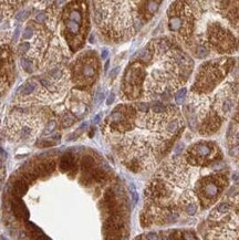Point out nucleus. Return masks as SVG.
Listing matches in <instances>:
<instances>
[{"label":"nucleus","mask_w":239,"mask_h":240,"mask_svg":"<svg viewBox=\"0 0 239 240\" xmlns=\"http://www.w3.org/2000/svg\"><path fill=\"white\" fill-rule=\"evenodd\" d=\"M93 164H94V159H93V157L89 156V155H86V156H84V157L82 158L81 165H82L83 169H86V170L90 169Z\"/></svg>","instance_id":"4468645a"},{"label":"nucleus","mask_w":239,"mask_h":240,"mask_svg":"<svg viewBox=\"0 0 239 240\" xmlns=\"http://www.w3.org/2000/svg\"><path fill=\"white\" fill-rule=\"evenodd\" d=\"M37 88H38L37 80H30L19 89V94H21L22 96H28V95L32 94L33 92L37 90Z\"/></svg>","instance_id":"f03ea898"},{"label":"nucleus","mask_w":239,"mask_h":240,"mask_svg":"<svg viewBox=\"0 0 239 240\" xmlns=\"http://www.w3.org/2000/svg\"><path fill=\"white\" fill-rule=\"evenodd\" d=\"M27 12L25 11H20L18 15H16V19H18V20H20V21H22L23 19H25V17H27V15H25Z\"/></svg>","instance_id":"b1692460"},{"label":"nucleus","mask_w":239,"mask_h":240,"mask_svg":"<svg viewBox=\"0 0 239 240\" xmlns=\"http://www.w3.org/2000/svg\"><path fill=\"white\" fill-rule=\"evenodd\" d=\"M235 138H236V141H237V143H239V132L237 133V134H236V137H235Z\"/></svg>","instance_id":"c756f323"},{"label":"nucleus","mask_w":239,"mask_h":240,"mask_svg":"<svg viewBox=\"0 0 239 240\" xmlns=\"http://www.w3.org/2000/svg\"><path fill=\"white\" fill-rule=\"evenodd\" d=\"M178 127H179V121L178 120H172L166 125V131L169 134H173L178 130Z\"/></svg>","instance_id":"9b49d317"},{"label":"nucleus","mask_w":239,"mask_h":240,"mask_svg":"<svg viewBox=\"0 0 239 240\" xmlns=\"http://www.w3.org/2000/svg\"><path fill=\"white\" fill-rule=\"evenodd\" d=\"M194 154L198 157H207L212 154V148L207 144H198L194 148Z\"/></svg>","instance_id":"423d86ee"},{"label":"nucleus","mask_w":239,"mask_h":240,"mask_svg":"<svg viewBox=\"0 0 239 240\" xmlns=\"http://www.w3.org/2000/svg\"><path fill=\"white\" fill-rule=\"evenodd\" d=\"M146 239L147 240H158V236L155 232H149L146 235Z\"/></svg>","instance_id":"412c9836"},{"label":"nucleus","mask_w":239,"mask_h":240,"mask_svg":"<svg viewBox=\"0 0 239 240\" xmlns=\"http://www.w3.org/2000/svg\"><path fill=\"white\" fill-rule=\"evenodd\" d=\"M184 21H183V18L178 16H171L169 20H168V28L171 31L173 32H176V31H179L181 30V28L184 27Z\"/></svg>","instance_id":"7ed1b4c3"},{"label":"nucleus","mask_w":239,"mask_h":240,"mask_svg":"<svg viewBox=\"0 0 239 240\" xmlns=\"http://www.w3.org/2000/svg\"><path fill=\"white\" fill-rule=\"evenodd\" d=\"M18 35H19V28H17V30L15 31V37H13V40L15 41L18 40Z\"/></svg>","instance_id":"bb28decb"},{"label":"nucleus","mask_w":239,"mask_h":240,"mask_svg":"<svg viewBox=\"0 0 239 240\" xmlns=\"http://www.w3.org/2000/svg\"><path fill=\"white\" fill-rule=\"evenodd\" d=\"M186 94H187V89H185V88H183V89H181V90H178V91L176 92V94H175V101H176V103L177 104H181L184 102L185 98H186Z\"/></svg>","instance_id":"ddd939ff"},{"label":"nucleus","mask_w":239,"mask_h":240,"mask_svg":"<svg viewBox=\"0 0 239 240\" xmlns=\"http://www.w3.org/2000/svg\"><path fill=\"white\" fill-rule=\"evenodd\" d=\"M12 209H13V213L15 215L18 217V218H23V219H27L28 218V211L25 209V205L21 203V201H13L12 203Z\"/></svg>","instance_id":"39448f33"},{"label":"nucleus","mask_w":239,"mask_h":240,"mask_svg":"<svg viewBox=\"0 0 239 240\" xmlns=\"http://www.w3.org/2000/svg\"><path fill=\"white\" fill-rule=\"evenodd\" d=\"M118 71H120V68H118V66L114 68V69H113V70L110 72V76H111V78H115L116 74L118 73Z\"/></svg>","instance_id":"393cba45"},{"label":"nucleus","mask_w":239,"mask_h":240,"mask_svg":"<svg viewBox=\"0 0 239 240\" xmlns=\"http://www.w3.org/2000/svg\"><path fill=\"white\" fill-rule=\"evenodd\" d=\"M114 100H115V95H114V93H111V94L108 95V98L106 99V104L107 105H111V104L114 102Z\"/></svg>","instance_id":"5701e85b"},{"label":"nucleus","mask_w":239,"mask_h":240,"mask_svg":"<svg viewBox=\"0 0 239 240\" xmlns=\"http://www.w3.org/2000/svg\"><path fill=\"white\" fill-rule=\"evenodd\" d=\"M157 5H159V2H149V6L147 7H149V11L151 13H154L157 9H158Z\"/></svg>","instance_id":"6ab92c4d"},{"label":"nucleus","mask_w":239,"mask_h":240,"mask_svg":"<svg viewBox=\"0 0 239 240\" xmlns=\"http://www.w3.org/2000/svg\"><path fill=\"white\" fill-rule=\"evenodd\" d=\"M100 117H101L100 115H96V116H95V118H94V123H98V122H99V121H100Z\"/></svg>","instance_id":"c85d7f7f"},{"label":"nucleus","mask_w":239,"mask_h":240,"mask_svg":"<svg viewBox=\"0 0 239 240\" xmlns=\"http://www.w3.org/2000/svg\"><path fill=\"white\" fill-rule=\"evenodd\" d=\"M81 74H82L84 79H88V80L93 79L95 76V68H94V66H92L91 63L84 64L82 68V71H81Z\"/></svg>","instance_id":"0eeeda50"},{"label":"nucleus","mask_w":239,"mask_h":240,"mask_svg":"<svg viewBox=\"0 0 239 240\" xmlns=\"http://www.w3.org/2000/svg\"><path fill=\"white\" fill-rule=\"evenodd\" d=\"M213 240H218V239H213Z\"/></svg>","instance_id":"2f4dec72"},{"label":"nucleus","mask_w":239,"mask_h":240,"mask_svg":"<svg viewBox=\"0 0 239 240\" xmlns=\"http://www.w3.org/2000/svg\"><path fill=\"white\" fill-rule=\"evenodd\" d=\"M74 167V157L71 154H66L60 160V168L62 172H68Z\"/></svg>","instance_id":"20e7f679"},{"label":"nucleus","mask_w":239,"mask_h":240,"mask_svg":"<svg viewBox=\"0 0 239 240\" xmlns=\"http://www.w3.org/2000/svg\"><path fill=\"white\" fill-rule=\"evenodd\" d=\"M35 20H37L39 23H43V22L47 20V15H46V13H42V12H40L39 15H37V17H35Z\"/></svg>","instance_id":"aec40b11"},{"label":"nucleus","mask_w":239,"mask_h":240,"mask_svg":"<svg viewBox=\"0 0 239 240\" xmlns=\"http://www.w3.org/2000/svg\"><path fill=\"white\" fill-rule=\"evenodd\" d=\"M107 68H108V61H107L106 63H105V68H104V70H105V71L107 70Z\"/></svg>","instance_id":"7c9ffc66"},{"label":"nucleus","mask_w":239,"mask_h":240,"mask_svg":"<svg viewBox=\"0 0 239 240\" xmlns=\"http://www.w3.org/2000/svg\"><path fill=\"white\" fill-rule=\"evenodd\" d=\"M230 209H231L230 204H228V203H222L218 207L216 208L215 211H216L217 214H226V213H228Z\"/></svg>","instance_id":"2eb2a0df"},{"label":"nucleus","mask_w":239,"mask_h":240,"mask_svg":"<svg viewBox=\"0 0 239 240\" xmlns=\"http://www.w3.org/2000/svg\"><path fill=\"white\" fill-rule=\"evenodd\" d=\"M184 239L185 240H197L196 239V237H195L191 232H188V231L184 233Z\"/></svg>","instance_id":"4be33fe9"},{"label":"nucleus","mask_w":239,"mask_h":240,"mask_svg":"<svg viewBox=\"0 0 239 240\" xmlns=\"http://www.w3.org/2000/svg\"><path fill=\"white\" fill-rule=\"evenodd\" d=\"M231 108H232V101L231 100H225L223 105H222V111L225 114H227V113L230 112Z\"/></svg>","instance_id":"f3484780"},{"label":"nucleus","mask_w":239,"mask_h":240,"mask_svg":"<svg viewBox=\"0 0 239 240\" xmlns=\"http://www.w3.org/2000/svg\"><path fill=\"white\" fill-rule=\"evenodd\" d=\"M27 189H28V186L25 182H17L13 186V191H15V195H17V196L25 195Z\"/></svg>","instance_id":"1a4fd4ad"},{"label":"nucleus","mask_w":239,"mask_h":240,"mask_svg":"<svg viewBox=\"0 0 239 240\" xmlns=\"http://www.w3.org/2000/svg\"><path fill=\"white\" fill-rule=\"evenodd\" d=\"M152 111H153L155 114H158V113H163V112H166V108H165L163 104H159V103H157V104H154V105L152 106Z\"/></svg>","instance_id":"a211bd4d"},{"label":"nucleus","mask_w":239,"mask_h":240,"mask_svg":"<svg viewBox=\"0 0 239 240\" xmlns=\"http://www.w3.org/2000/svg\"><path fill=\"white\" fill-rule=\"evenodd\" d=\"M107 55H108V51H107V50H103V51H102V53H101V57H102V59H106Z\"/></svg>","instance_id":"a878e982"},{"label":"nucleus","mask_w":239,"mask_h":240,"mask_svg":"<svg viewBox=\"0 0 239 240\" xmlns=\"http://www.w3.org/2000/svg\"><path fill=\"white\" fill-rule=\"evenodd\" d=\"M198 211V203H190L188 205L185 206V213L188 216H194L196 215V213Z\"/></svg>","instance_id":"f8f14e48"},{"label":"nucleus","mask_w":239,"mask_h":240,"mask_svg":"<svg viewBox=\"0 0 239 240\" xmlns=\"http://www.w3.org/2000/svg\"><path fill=\"white\" fill-rule=\"evenodd\" d=\"M208 55V50L205 45H198L196 49V57L198 59H204Z\"/></svg>","instance_id":"dca6fc26"},{"label":"nucleus","mask_w":239,"mask_h":240,"mask_svg":"<svg viewBox=\"0 0 239 240\" xmlns=\"http://www.w3.org/2000/svg\"><path fill=\"white\" fill-rule=\"evenodd\" d=\"M21 66L25 69V71H27L28 73H32L34 71V64L32 61H30L29 59L22 58L21 59Z\"/></svg>","instance_id":"9d476101"},{"label":"nucleus","mask_w":239,"mask_h":240,"mask_svg":"<svg viewBox=\"0 0 239 240\" xmlns=\"http://www.w3.org/2000/svg\"><path fill=\"white\" fill-rule=\"evenodd\" d=\"M66 27L68 32L70 33L71 35H76L78 33L80 32V23H78V22H75V21H72V20H70V19H68V21H66Z\"/></svg>","instance_id":"6e6552de"},{"label":"nucleus","mask_w":239,"mask_h":240,"mask_svg":"<svg viewBox=\"0 0 239 240\" xmlns=\"http://www.w3.org/2000/svg\"><path fill=\"white\" fill-rule=\"evenodd\" d=\"M202 193L207 200H213L219 194V186L214 182L213 177L206 178L202 182Z\"/></svg>","instance_id":"f257e3e1"},{"label":"nucleus","mask_w":239,"mask_h":240,"mask_svg":"<svg viewBox=\"0 0 239 240\" xmlns=\"http://www.w3.org/2000/svg\"><path fill=\"white\" fill-rule=\"evenodd\" d=\"M232 179H234V181H238V179H239V174H238V173H235V174L232 175Z\"/></svg>","instance_id":"cd10ccee"}]
</instances>
